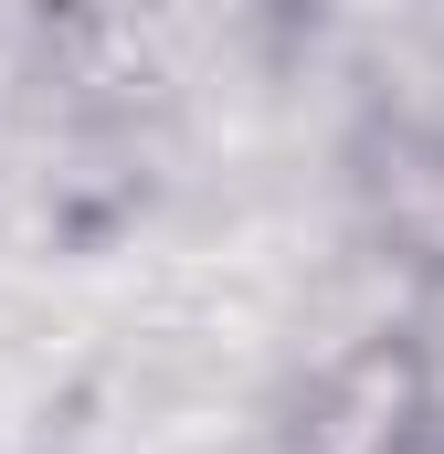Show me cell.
I'll return each instance as SVG.
<instances>
[]
</instances>
